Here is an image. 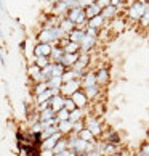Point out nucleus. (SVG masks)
<instances>
[{"instance_id": "aec40b11", "label": "nucleus", "mask_w": 149, "mask_h": 156, "mask_svg": "<svg viewBox=\"0 0 149 156\" xmlns=\"http://www.w3.org/2000/svg\"><path fill=\"white\" fill-rule=\"evenodd\" d=\"M56 118V111L51 106H48L47 109H43V111H40V121H48V119H53Z\"/></svg>"}, {"instance_id": "bb28decb", "label": "nucleus", "mask_w": 149, "mask_h": 156, "mask_svg": "<svg viewBox=\"0 0 149 156\" xmlns=\"http://www.w3.org/2000/svg\"><path fill=\"white\" fill-rule=\"evenodd\" d=\"M34 63H36L37 66H40V68H45V66H48L50 63H51V60H50V56H43V55H40V56H36V60H34Z\"/></svg>"}, {"instance_id": "6ab92c4d", "label": "nucleus", "mask_w": 149, "mask_h": 156, "mask_svg": "<svg viewBox=\"0 0 149 156\" xmlns=\"http://www.w3.org/2000/svg\"><path fill=\"white\" fill-rule=\"evenodd\" d=\"M87 127H88L91 132H93L95 135H100L101 134V124L96 119H88L87 121Z\"/></svg>"}, {"instance_id": "ea45409f", "label": "nucleus", "mask_w": 149, "mask_h": 156, "mask_svg": "<svg viewBox=\"0 0 149 156\" xmlns=\"http://www.w3.org/2000/svg\"><path fill=\"white\" fill-rule=\"evenodd\" d=\"M40 156H55V151L53 150H42V154Z\"/></svg>"}, {"instance_id": "393cba45", "label": "nucleus", "mask_w": 149, "mask_h": 156, "mask_svg": "<svg viewBox=\"0 0 149 156\" xmlns=\"http://www.w3.org/2000/svg\"><path fill=\"white\" fill-rule=\"evenodd\" d=\"M79 135L82 137L83 140H87V142H96V140H95V137H96V135L88 129V127H85L83 130H80V132H79Z\"/></svg>"}, {"instance_id": "473e14b6", "label": "nucleus", "mask_w": 149, "mask_h": 156, "mask_svg": "<svg viewBox=\"0 0 149 156\" xmlns=\"http://www.w3.org/2000/svg\"><path fill=\"white\" fill-rule=\"evenodd\" d=\"M47 89H50L48 87V84H47V80H42V82H37V85H36V95L39 97L40 94H43Z\"/></svg>"}, {"instance_id": "dca6fc26", "label": "nucleus", "mask_w": 149, "mask_h": 156, "mask_svg": "<svg viewBox=\"0 0 149 156\" xmlns=\"http://www.w3.org/2000/svg\"><path fill=\"white\" fill-rule=\"evenodd\" d=\"M103 24H104V16L103 15H96L91 20H88V26L90 27H96V29H101Z\"/></svg>"}, {"instance_id": "a878e982", "label": "nucleus", "mask_w": 149, "mask_h": 156, "mask_svg": "<svg viewBox=\"0 0 149 156\" xmlns=\"http://www.w3.org/2000/svg\"><path fill=\"white\" fill-rule=\"evenodd\" d=\"M83 10H85V8H71L69 11H67V18L76 23V21L79 20V16L83 13Z\"/></svg>"}, {"instance_id": "cd10ccee", "label": "nucleus", "mask_w": 149, "mask_h": 156, "mask_svg": "<svg viewBox=\"0 0 149 156\" xmlns=\"http://www.w3.org/2000/svg\"><path fill=\"white\" fill-rule=\"evenodd\" d=\"M80 48H82V45H80L79 42H72L71 40V42L64 47V51L66 53H76V51H80Z\"/></svg>"}, {"instance_id": "39448f33", "label": "nucleus", "mask_w": 149, "mask_h": 156, "mask_svg": "<svg viewBox=\"0 0 149 156\" xmlns=\"http://www.w3.org/2000/svg\"><path fill=\"white\" fill-rule=\"evenodd\" d=\"M50 105H51V108H53L56 113L61 111V109L64 108V105H66V97L61 95V94L51 97V98H50Z\"/></svg>"}, {"instance_id": "72a5a7b5", "label": "nucleus", "mask_w": 149, "mask_h": 156, "mask_svg": "<svg viewBox=\"0 0 149 156\" xmlns=\"http://www.w3.org/2000/svg\"><path fill=\"white\" fill-rule=\"evenodd\" d=\"M69 116H71V111H69L67 108H63L61 111L56 113V118H58V121H66V119H69Z\"/></svg>"}, {"instance_id": "4c0bfd02", "label": "nucleus", "mask_w": 149, "mask_h": 156, "mask_svg": "<svg viewBox=\"0 0 149 156\" xmlns=\"http://www.w3.org/2000/svg\"><path fill=\"white\" fill-rule=\"evenodd\" d=\"M140 156H149V143H144L140 151Z\"/></svg>"}, {"instance_id": "7ed1b4c3", "label": "nucleus", "mask_w": 149, "mask_h": 156, "mask_svg": "<svg viewBox=\"0 0 149 156\" xmlns=\"http://www.w3.org/2000/svg\"><path fill=\"white\" fill-rule=\"evenodd\" d=\"M80 53L82 51H76V53H64V56L61 58V65H64L66 68H74V65L79 61L80 58Z\"/></svg>"}, {"instance_id": "e433bc0d", "label": "nucleus", "mask_w": 149, "mask_h": 156, "mask_svg": "<svg viewBox=\"0 0 149 156\" xmlns=\"http://www.w3.org/2000/svg\"><path fill=\"white\" fill-rule=\"evenodd\" d=\"M83 129H85V127L82 126V121H77V122H74V129H72V130L76 132V134H79V132L83 130Z\"/></svg>"}, {"instance_id": "c85d7f7f", "label": "nucleus", "mask_w": 149, "mask_h": 156, "mask_svg": "<svg viewBox=\"0 0 149 156\" xmlns=\"http://www.w3.org/2000/svg\"><path fill=\"white\" fill-rule=\"evenodd\" d=\"M96 76H98V84H106L107 80H109V73H107V69H100V71L96 73Z\"/></svg>"}, {"instance_id": "5701e85b", "label": "nucleus", "mask_w": 149, "mask_h": 156, "mask_svg": "<svg viewBox=\"0 0 149 156\" xmlns=\"http://www.w3.org/2000/svg\"><path fill=\"white\" fill-rule=\"evenodd\" d=\"M101 153L104 154V156H112L114 153H117V151H116V145H114V143L106 142L104 145L101 147Z\"/></svg>"}, {"instance_id": "79ce46f5", "label": "nucleus", "mask_w": 149, "mask_h": 156, "mask_svg": "<svg viewBox=\"0 0 149 156\" xmlns=\"http://www.w3.org/2000/svg\"><path fill=\"white\" fill-rule=\"evenodd\" d=\"M48 2H50V3H53V5H56L58 2H61V0H48Z\"/></svg>"}, {"instance_id": "f3484780", "label": "nucleus", "mask_w": 149, "mask_h": 156, "mask_svg": "<svg viewBox=\"0 0 149 156\" xmlns=\"http://www.w3.org/2000/svg\"><path fill=\"white\" fill-rule=\"evenodd\" d=\"M64 48L63 47H53V51H51V56H50V60L51 61H55V63H59L61 58L64 56Z\"/></svg>"}, {"instance_id": "9d476101", "label": "nucleus", "mask_w": 149, "mask_h": 156, "mask_svg": "<svg viewBox=\"0 0 149 156\" xmlns=\"http://www.w3.org/2000/svg\"><path fill=\"white\" fill-rule=\"evenodd\" d=\"M29 76L34 79V80H37V82H42L43 80V76H42V68L37 66L36 63L34 65L29 66Z\"/></svg>"}, {"instance_id": "a19ab883", "label": "nucleus", "mask_w": 149, "mask_h": 156, "mask_svg": "<svg viewBox=\"0 0 149 156\" xmlns=\"http://www.w3.org/2000/svg\"><path fill=\"white\" fill-rule=\"evenodd\" d=\"M111 5H114V7H119V5H120V0H111Z\"/></svg>"}, {"instance_id": "9b49d317", "label": "nucleus", "mask_w": 149, "mask_h": 156, "mask_svg": "<svg viewBox=\"0 0 149 156\" xmlns=\"http://www.w3.org/2000/svg\"><path fill=\"white\" fill-rule=\"evenodd\" d=\"M71 8H69V5H67L66 2H58L55 5V8H53V11H55V15L56 16H67V11H69Z\"/></svg>"}, {"instance_id": "423d86ee", "label": "nucleus", "mask_w": 149, "mask_h": 156, "mask_svg": "<svg viewBox=\"0 0 149 156\" xmlns=\"http://www.w3.org/2000/svg\"><path fill=\"white\" fill-rule=\"evenodd\" d=\"M72 100L76 101V105H77V108H83L85 105H87V101L90 100V98L87 97V94H85V90H77L76 94H74L72 97Z\"/></svg>"}, {"instance_id": "f257e3e1", "label": "nucleus", "mask_w": 149, "mask_h": 156, "mask_svg": "<svg viewBox=\"0 0 149 156\" xmlns=\"http://www.w3.org/2000/svg\"><path fill=\"white\" fill-rule=\"evenodd\" d=\"M146 7H147V2H143V0H138V2H133L131 7L128 8V16L130 20L133 21H141L143 15L146 11Z\"/></svg>"}, {"instance_id": "f704fd0d", "label": "nucleus", "mask_w": 149, "mask_h": 156, "mask_svg": "<svg viewBox=\"0 0 149 156\" xmlns=\"http://www.w3.org/2000/svg\"><path fill=\"white\" fill-rule=\"evenodd\" d=\"M141 26L143 27H147L149 26V2H147V7H146V11H144V15H143V18H141Z\"/></svg>"}, {"instance_id": "2eb2a0df", "label": "nucleus", "mask_w": 149, "mask_h": 156, "mask_svg": "<svg viewBox=\"0 0 149 156\" xmlns=\"http://www.w3.org/2000/svg\"><path fill=\"white\" fill-rule=\"evenodd\" d=\"M101 15L104 16V20H112V18H116V15H117V7H114V5H107L106 8H103Z\"/></svg>"}, {"instance_id": "c9c22d12", "label": "nucleus", "mask_w": 149, "mask_h": 156, "mask_svg": "<svg viewBox=\"0 0 149 156\" xmlns=\"http://www.w3.org/2000/svg\"><path fill=\"white\" fill-rule=\"evenodd\" d=\"M64 108H67L69 111H74V109L77 108V105H76V101H74L71 97H66V105H64Z\"/></svg>"}, {"instance_id": "a211bd4d", "label": "nucleus", "mask_w": 149, "mask_h": 156, "mask_svg": "<svg viewBox=\"0 0 149 156\" xmlns=\"http://www.w3.org/2000/svg\"><path fill=\"white\" fill-rule=\"evenodd\" d=\"M53 69H55V61H51L48 66H45L42 69V76H43V80H50L51 77H55L53 74Z\"/></svg>"}, {"instance_id": "58836bf2", "label": "nucleus", "mask_w": 149, "mask_h": 156, "mask_svg": "<svg viewBox=\"0 0 149 156\" xmlns=\"http://www.w3.org/2000/svg\"><path fill=\"white\" fill-rule=\"evenodd\" d=\"M98 5L101 8H106L107 5H111V0H98Z\"/></svg>"}, {"instance_id": "f8f14e48", "label": "nucleus", "mask_w": 149, "mask_h": 156, "mask_svg": "<svg viewBox=\"0 0 149 156\" xmlns=\"http://www.w3.org/2000/svg\"><path fill=\"white\" fill-rule=\"evenodd\" d=\"M85 29H79V27H76L74 31L69 32V39L72 40V42H79V44H82V40L85 37Z\"/></svg>"}, {"instance_id": "412c9836", "label": "nucleus", "mask_w": 149, "mask_h": 156, "mask_svg": "<svg viewBox=\"0 0 149 156\" xmlns=\"http://www.w3.org/2000/svg\"><path fill=\"white\" fill-rule=\"evenodd\" d=\"M47 84L50 89H61L64 80H63V76H56V77H51L50 80H47Z\"/></svg>"}, {"instance_id": "b1692460", "label": "nucleus", "mask_w": 149, "mask_h": 156, "mask_svg": "<svg viewBox=\"0 0 149 156\" xmlns=\"http://www.w3.org/2000/svg\"><path fill=\"white\" fill-rule=\"evenodd\" d=\"M66 150H69V145H67V138H59V142L56 143V147L53 148L55 153H63L66 151Z\"/></svg>"}, {"instance_id": "f03ea898", "label": "nucleus", "mask_w": 149, "mask_h": 156, "mask_svg": "<svg viewBox=\"0 0 149 156\" xmlns=\"http://www.w3.org/2000/svg\"><path fill=\"white\" fill-rule=\"evenodd\" d=\"M80 85H82V80L79 79H74V80H69V82H64L61 85V94L64 97H72L77 90H80Z\"/></svg>"}, {"instance_id": "2f4dec72", "label": "nucleus", "mask_w": 149, "mask_h": 156, "mask_svg": "<svg viewBox=\"0 0 149 156\" xmlns=\"http://www.w3.org/2000/svg\"><path fill=\"white\" fill-rule=\"evenodd\" d=\"M83 116V111H82V108H76L74 111H71V116L69 119L72 121V122H77V121H80Z\"/></svg>"}, {"instance_id": "4468645a", "label": "nucleus", "mask_w": 149, "mask_h": 156, "mask_svg": "<svg viewBox=\"0 0 149 156\" xmlns=\"http://www.w3.org/2000/svg\"><path fill=\"white\" fill-rule=\"evenodd\" d=\"M88 63H90V56L87 53H80V58L79 61L74 65V69H77V71H83V68L85 66H88Z\"/></svg>"}, {"instance_id": "37998d69", "label": "nucleus", "mask_w": 149, "mask_h": 156, "mask_svg": "<svg viewBox=\"0 0 149 156\" xmlns=\"http://www.w3.org/2000/svg\"><path fill=\"white\" fill-rule=\"evenodd\" d=\"M112 156H124V154H120V153H114Z\"/></svg>"}, {"instance_id": "7c9ffc66", "label": "nucleus", "mask_w": 149, "mask_h": 156, "mask_svg": "<svg viewBox=\"0 0 149 156\" xmlns=\"http://www.w3.org/2000/svg\"><path fill=\"white\" fill-rule=\"evenodd\" d=\"M106 142H109V143H114V145H119L120 143V137L116 130H109L107 132V140Z\"/></svg>"}, {"instance_id": "ddd939ff", "label": "nucleus", "mask_w": 149, "mask_h": 156, "mask_svg": "<svg viewBox=\"0 0 149 156\" xmlns=\"http://www.w3.org/2000/svg\"><path fill=\"white\" fill-rule=\"evenodd\" d=\"M59 26H61L63 29H64V32H67V34H69L71 31H74V29H76V27H77V24H76V23H74L72 20H69V18H67V16H64V18L61 20Z\"/></svg>"}, {"instance_id": "20e7f679", "label": "nucleus", "mask_w": 149, "mask_h": 156, "mask_svg": "<svg viewBox=\"0 0 149 156\" xmlns=\"http://www.w3.org/2000/svg\"><path fill=\"white\" fill-rule=\"evenodd\" d=\"M51 51H53V47H51V44H43V42H39L36 47H34V53L36 56H51Z\"/></svg>"}, {"instance_id": "c756f323", "label": "nucleus", "mask_w": 149, "mask_h": 156, "mask_svg": "<svg viewBox=\"0 0 149 156\" xmlns=\"http://www.w3.org/2000/svg\"><path fill=\"white\" fill-rule=\"evenodd\" d=\"M100 84H96V85H91V87H87L85 89V94H87L88 98H95V97H98L100 94V87H98Z\"/></svg>"}, {"instance_id": "0eeeda50", "label": "nucleus", "mask_w": 149, "mask_h": 156, "mask_svg": "<svg viewBox=\"0 0 149 156\" xmlns=\"http://www.w3.org/2000/svg\"><path fill=\"white\" fill-rule=\"evenodd\" d=\"M87 32V31H85ZM96 44V37H91V36H88V34H85V37H83V40H82V48H80V51L82 53H87V51H90L91 48H93V45Z\"/></svg>"}, {"instance_id": "6e6552de", "label": "nucleus", "mask_w": 149, "mask_h": 156, "mask_svg": "<svg viewBox=\"0 0 149 156\" xmlns=\"http://www.w3.org/2000/svg\"><path fill=\"white\" fill-rule=\"evenodd\" d=\"M96 84H98V76H96L95 73H87V74H83V77H82V85H83V89L91 87V85H96Z\"/></svg>"}, {"instance_id": "1a4fd4ad", "label": "nucleus", "mask_w": 149, "mask_h": 156, "mask_svg": "<svg viewBox=\"0 0 149 156\" xmlns=\"http://www.w3.org/2000/svg\"><path fill=\"white\" fill-rule=\"evenodd\" d=\"M101 11H103V8L98 5V2H95V3L88 5V7H85V13H87V18L88 20H91L96 15H101Z\"/></svg>"}, {"instance_id": "4be33fe9", "label": "nucleus", "mask_w": 149, "mask_h": 156, "mask_svg": "<svg viewBox=\"0 0 149 156\" xmlns=\"http://www.w3.org/2000/svg\"><path fill=\"white\" fill-rule=\"evenodd\" d=\"M59 130L63 132V134H67V132H71L74 129V122L71 119H66V121H59Z\"/></svg>"}]
</instances>
